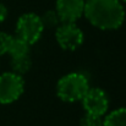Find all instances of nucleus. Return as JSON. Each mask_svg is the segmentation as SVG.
<instances>
[{"instance_id":"1","label":"nucleus","mask_w":126,"mask_h":126,"mask_svg":"<svg viewBox=\"0 0 126 126\" xmlns=\"http://www.w3.org/2000/svg\"><path fill=\"white\" fill-rule=\"evenodd\" d=\"M83 15L102 31L118 30L125 21V9L120 0H86Z\"/></svg>"},{"instance_id":"2","label":"nucleus","mask_w":126,"mask_h":126,"mask_svg":"<svg viewBox=\"0 0 126 126\" xmlns=\"http://www.w3.org/2000/svg\"><path fill=\"white\" fill-rule=\"evenodd\" d=\"M87 76L81 72H70L64 75L56 83V95L66 103L80 102L89 88Z\"/></svg>"},{"instance_id":"3","label":"nucleus","mask_w":126,"mask_h":126,"mask_svg":"<svg viewBox=\"0 0 126 126\" xmlns=\"http://www.w3.org/2000/svg\"><path fill=\"white\" fill-rule=\"evenodd\" d=\"M44 32L41 16L33 12L21 15L16 22V36L22 38L30 45L37 43Z\"/></svg>"},{"instance_id":"4","label":"nucleus","mask_w":126,"mask_h":126,"mask_svg":"<svg viewBox=\"0 0 126 126\" xmlns=\"http://www.w3.org/2000/svg\"><path fill=\"white\" fill-rule=\"evenodd\" d=\"M55 39L61 49L72 51L82 45L84 34L76 22H61L55 28Z\"/></svg>"},{"instance_id":"5","label":"nucleus","mask_w":126,"mask_h":126,"mask_svg":"<svg viewBox=\"0 0 126 126\" xmlns=\"http://www.w3.org/2000/svg\"><path fill=\"white\" fill-rule=\"evenodd\" d=\"M25 91L23 76L12 71L0 75V104H11L16 102Z\"/></svg>"},{"instance_id":"6","label":"nucleus","mask_w":126,"mask_h":126,"mask_svg":"<svg viewBox=\"0 0 126 126\" xmlns=\"http://www.w3.org/2000/svg\"><path fill=\"white\" fill-rule=\"evenodd\" d=\"M84 111L99 116H104L109 109V97L107 92L99 87H89L81 99Z\"/></svg>"},{"instance_id":"7","label":"nucleus","mask_w":126,"mask_h":126,"mask_svg":"<svg viewBox=\"0 0 126 126\" xmlns=\"http://www.w3.org/2000/svg\"><path fill=\"white\" fill-rule=\"evenodd\" d=\"M86 0H56L55 11L61 22H76L83 16Z\"/></svg>"},{"instance_id":"8","label":"nucleus","mask_w":126,"mask_h":126,"mask_svg":"<svg viewBox=\"0 0 126 126\" xmlns=\"http://www.w3.org/2000/svg\"><path fill=\"white\" fill-rule=\"evenodd\" d=\"M30 50H31V45L26 41H23L22 38L17 36H12L10 45H9V50H7V54L11 58L30 55Z\"/></svg>"},{"instance_id":"9","label":"nucleus","mask_w":126,"mask_h":126,"mask_svg":"<svg viewBox=\"0 0 126 126\" xmlns=\"http://www.w3.org/2000/svg\"><path fill=\"white\" fill-rule=\"evenodd\" d=\"M103 126H126V108H118L105 114Z\"/></svg>"},{"instance_id":"10","label":"nucleus","mask_w":126,"mask_h":126,"mask_svg":"<svg viewBox=\"0 0 126 126\" xmlns=\"http://www.w3.org/2000/svg\"><path fill=\"white\" fill-rule=\"evenodd\" d=\"M32 67V59L30 55L18 56V58H11V71L23 76L26 75Z\"/></svg>"},{"instance_id":"11","label":"nucleus","mask_w":126,"mask_h":126,"mask_svg":"<svg viewBox=\"0 0 126 126\" xmlns=\"http://www.w3.org/2000/svg\"><path fill=\"white\" fill-rule=\"evenodd\" d=\"M41 20H42L43 27L44 30H51V28H56L60 23H61V20L58 15V12L54 10H47L45 12H43L41 15Z\"/></svg>"},{"instance_id":"12","label":"nucleus","mask_w":126,"mask_h":126,"mask_svg":"<svg viewBox=\"0 0 126 126\" xmlns=\"http://www.w3.org/2000/svg\"><path fill=\"white\" fill-rule=\"evenodd\" d=\"M80 125L81 126H103V116L86 113L81 118Z\"/></svg>"},{"instance_id":"13","label":"nucleus","mask_w":126,"mask_h":126,"mask_svg":"<svg viewBox=\"0 0 126 126\" xmlns=\"http://www.w3.org/2000/svg\"><path fill=\"white\" fill-rule=\"evenodd\" d=\"M11 38H12L11 34L5 33V32H0V56L7 54L9 45H10V42H11Z\"/></svg>"},{"instance_id":"14","label":"nucleus","mask_w":126,"mask_h":126,"mask_svg":"<svg viewBox=\"0 0 126 126\" xmlns=\"http://www.w3.org/2000/svg\"><path fill=\"white\" fill-rule=\"evenodd\" d=\"M7 14H9V11H7L6 5L2 4V2H0V23H2V22L6 20Z\"/></svg>"},{"instance_id":"15","label":"nucleus","mask_w":126,"mask_h":126,"mask_svg":"<svg viewBox=\"0 0 126 126\" xmlns=\"http://www.w3.org/2000/svg\"><path fill=\"white\" fill-rule=\"evenodd\" d=\"M120 1H121V2H126V0H120Z\"/></svg>"}]
</instances>
